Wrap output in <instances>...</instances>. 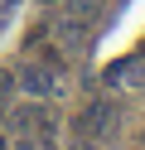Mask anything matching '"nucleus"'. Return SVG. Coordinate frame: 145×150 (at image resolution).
<instances>
[{"mask_svg": "<svg viewBox=\"0 0 145 150\" xmlns=\"http://www.w3.org/2000/svg\"><path fill=\"white\" fill-rule=\"evenodd\" d=\"M19 87L34 92V97H53V92H58V78L48 68H24V73H19Z\"/></svg>", "mask_w": 145, "mask_h": 150, "instance_id": "nucleus-1", "label": "nucleus"}, {"mask_svg": "<svg viewBox=\"0 0 145 150\" xmlns=\"http://www.w3.org/2000/svg\"><path fill=\"white\" fill-rule=\"evenodd\" d=\"M63 20H68V24H77V29H87V24L102 20V0H68Z\"/></svg>", "mask_w": 145, "mask_h": 150, "instance_id": "nucleus-2", "label": "nucleus"}, {"mask_svg": "<svg viewBox=\"0 0 145 150\" xmlns=\"http://www.w3.org/2000/svg\"><path fill=\"white\" fill-rule=\"evenodd\" d=\"M106 126H111V107H106V102H92V107L82 111V121H77L82 136H102Z\"/></svg>", "mask_w": 145, "mask_h": 150, "instance_id": "nucleus-3", "label": "nucleus"}, {"mask_svg": "<svg viewBox=\"0 0 145 150\" xmlns=\"http://www.w3.org/2000/svg\"><path fill=\"white\" fill-rule=\"evenodd\" d=\"M10 87H15V78H10V73H0V102L10 97Z\"/></svg>", "mask_w": 145, "mask_h": 150, "instance_id": "nucleus-4", "label": "nucleus"}, {"mask_svg": "<svg viewBox=\"0 0 145 150\" xmlns=\"http://www.w3.org/2000/svg\"><path fill=\"white\" fill-rule=\"evenodd\" d=\"M15 150H39V145H34V140H19V145H15Z\"/></svg>", "mask_w": 145, "mask_h": 150, "instance_id": "nucleus-5", "label": "nucleus"}, {"mask_svg": "<svg viewBox=\"0 0 145 150\" xmlns=\"http://www.w3.org/2000/svg\"><path fill=\"white\" fill-rule=\"evenodd\" d=\"M5 5H15V0H5Z\"/></svg>", "mask_w": 145, "mask_h": 150, "instance_id": "nucleus-6", "label": "nucleus"}]
</instances>
